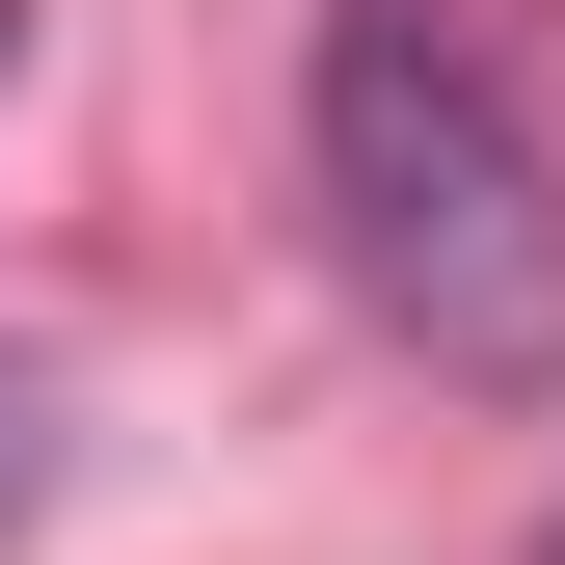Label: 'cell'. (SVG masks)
Here are the masks:
<instances>
[{"instance_id":"7a4b0ae2","label":"cell","mask_w":565,"mask_h":565,"mask_svg":"<svg viewBox=\"0 0 565 565\" xmlns=\"http://www.w3.org/2000/svg\"><path fill=\"white\" fill-rule=\"evenodd\" d=\"M0 82H28V0H0Z\"/></svg>"},{"instance_id":"6da1fadb","label":"cell","mask_w":565,"mask_h":565,"mask_svg":"<svg viewBox=\"0 0 565 565\" xmlns=\"http://www.w3.org/2000/svg\"><path fill=\"white\" fill-rule=\"evenodd\" d=\"M323 243L431 377H565V135L512 108V54H458L431 0L323 28Z\"/></svg>"},{"instance_id":"3957f363","label":"cell","mask_w":565,"mask_h":565,"mask_svg":"<svg viewBox=\"0 0 565 565\" xmlns=\"http://www.w3.org/2000/svg\"><path fill=\"white\" fill-rule=\"evenodd\" d=\"M539 565H565V539H539Z\"/></svg>"}]
</instances>
